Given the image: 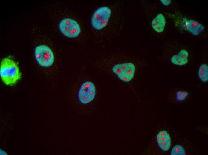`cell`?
Here are the masks:
<instances>
[{
    "mask_svg": "<svg viewBox=\"0 0 208 155\" xmlns=\"http://www.w3.org/2000/svg\"><path fill=\"white\" fill-rule=\"evenodd\" d=\"M0 75L4 83L10 86L16 84L21 76L17 64L9 57L5 58L2 60L0 65Z\"/></svg>",
    "mask_w": 208,
    "mask_h": 155,
    "instance_id": "1",
    "label": "cell"
},
{
    "mask_svg": "<svg viewBox=\"0 0 208 155\" xmlns=\"http://www.w3.org/2000/svg\"><path fill=\"white\" fill-rule=\"evenodd\" d=\"M168 16L173 21L176 27L187 31L193 35H199L204 30V26L194 20L175 13L170 14Z\"/></svg>",
    "mask_w": 208,
    "mask_h": 155,
    "instance_id": "2",
    "label": "cell"
},
{
    "mask_svg": "<svg viewBox=\"0 0 208 155\" xmlns=\"http://www.w3.org/2000/svg\"><path fill=\"white\" fill-rule=\"evenodd\" d=\"M111 14V10L106 6L97 8L93 13L91 19L92 27L100 30L104 28L107 25Z\"/></svg>",
    "mask_w": 208,
    "mask_h": 155,
    "instance_id": "3",
    "label": "cell"
},
{
    "mask_svg": "<svg viewBox=\"0 0 208 155\" xmlns=\"http://www.w3.org/2000/svg\"><path fill=\"white\" fill-rule=\"evenodd\" d=\"M34 55L37 62L41 66L49 67L54 62L53 53L51 49L45 45H41L37 46L35 48Z\"/></svg>",
    "mask_w": 208,
    "mask_h": 155,
    "instance_id": "4",
    "label": "cell"
},
{
    "mask_svg": "<svg viewBox=\"0 0 208 155\" xmlns=\"http://www.w3.org/2000/svg\"><path fill=\"white\" fill-rule=\"evenodd\" d=\"M113 72L124 82H129L133 78L135 71L134 65L130 62L118 63L112 68Z\"/></svg>",
    "mask_w": 208,
    "mask_h": 155,
    "instance_id": "5",
    "label": "cell"
},
{
    "mask_svg": "<svg viewBox=\"0 0 208 155\" xmlns=\"http://www.w3.org/2000/svg\"><path fill=\"white\" fill-rule=\"evenodd\" d=\"M59 28L65 36L70 38L77 37L81 32V28L78 23L70 18H66L60 22Z\"/></svg>",
    "mask_w": 208,
    "mask_h": 155,
    "instance_id": "6",
    "label": "cell"
},
{
    "mask_svg": "<svg viewBox=\"0 0 208 155\" xmlns=\"http://www.w3.org/2000/svg\"><path fill=\"white\" fill-rule=\"evenodd\" d=\"M96 94V88L94 84L90 81L83 83L80 86L78 94L80 102L85 104L91 102Z\"/></svg>",
    "mask_w": 208,
    "mask_h": 155,
    "instance_id": "7",
    "label": "cell"
},
{
    "mask_svg": "<svg viewBox=\"0 0 208 155\" xmlns=\"http://www.w3.org/2000/svg\"><path fill=\"white\" fill-rule=\"evenodd\" d=\"M156 139L160 148L164 151L169 150L171 146V138L169 134L165 130L160 131L157 134Z\"/></svg>",
    "mask_w": 208,
    "mask_h": 155,
    "instance_id": "8",
    "label": "cell"
},
{
    "mask_svg": "<svg viewBox=\"0 0 208 155\" xmlns=\"http://www.w3.org/2000/svg\"><path fill=\"white\" fill-rule=\"evenodd\" d=\"M189 53L186 49H182L177 54L172 55L170 58L171 63L173 64L182 66L186 64L189 61Z\"/></svg>",
    "mask_w": 208,
    "mask_h": 155,
    "instance_id": "9",
    "label": "cell"
},
{
    "mask_svg": "<svg viewBox=\"0 0 208 155\" xmlns=\"http://www.w3.org/2000/svg\"><path fill=\"white\" fill-rule=\"evenodd\" d=\"M166 24V20L164 15L161 13L158 14L152 19L151 26L153 29L157 32H163Z\"/></svg>",
    "mask_w": 208,
    "mask_h": 155,
    "instance_id": "10",
    "label": "cell"
},
{
    "mask_svg": "<svg viewBox=\"0 0 208 155\" xmlns=\"http://www.w3.org/2000/svg\"><path fill=\"white\" fill-rule=\"evenodd\" d=\"M198 76L199 79L203 83L208 81V66L206 63H203L199 66L198 71Z\"/></svg>",
    "mask_w": 208,
    "mask_h": 155,
    "instance_id": "11",
    "label": "cell"
},
{
    "mask_svg": "<svg viewBox=\"0 0 208 155\" xmlns=\"http://www.w3.org/2000/svg\"><path fill=\"white\" fill-rule=\"evenodd\" d=\"M171 155H185V151L183 147L179 145H175L172 148L171 152Z\"/></svg>",
    "mask_w": 208,
    "mask_h": 155,
    "instance_id": "12",
    "label": "cell"
},
{
    "mask_svg": "<svg viewBox=\"0 0 208 155\" xmlns=\"http://www.w3.org/2000/svg\"><path fill=\"white\" fill-rule=\"evenodd\" d=\"M175 98L177 102H182L186 100L189 95V93L186 91L178 90L175 93Z\"/></svg>",
    "mask_w": 208,
    "mask_h": 155,
    "instance_id": "13",
    "label": "cell"
},
{
    "mask_svg": "<svg viewBox=\"0 0 208 155\" xmlns=\"http://www.w3.org/2000/svg\"><path fill=\"white\" fill-rule=\"evenodd\" d=\"M160 1L162 4L165 6L169 5L171 3V0H160Z\"/></svg>",
    "mask_w": 208,
    "mask_h": 155,
    "instance_id": "14",
    "label": "cell"
}]
</instances>
